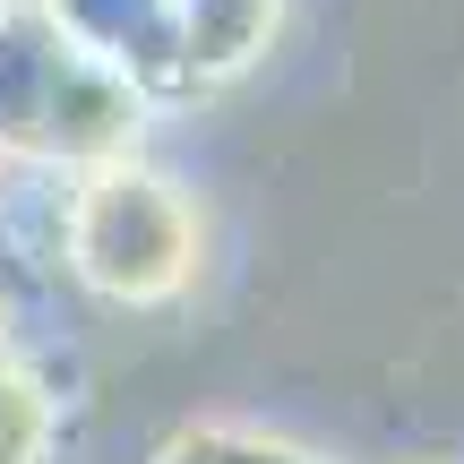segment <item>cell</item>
<instances>
[{
  "mask_svg": "<svg viewBox=\"0 0 464 464\" xmlns=\"http://www.w3.org/2000/svg\"><path fill=\"white\" fill-rule=\"evenodd\" d=\"M276 0H172V44H181V78H224L266 44Z\"/></svg>",
  "mask_w": 464,
  "mask_h": 464,
  "instance_id": "1",
  "label": "cell"
}]
</instances>
